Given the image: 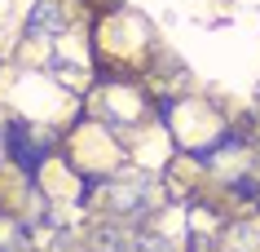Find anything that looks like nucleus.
Segmentation results:
<instances>
[{
    "label": "nucleus",
    "mask_w": 260,
    "mask_h": 252,
    "mask_svg": "<svg viewBox=\"0 0 260 252\" xmlns=\"http://www.w3.org/2000/svg\"><path fill=\"white\" fill-rule=\"evenodd\" d=\"M97 252H133V239H128V243H123V235L119 230H97Z\"/></svg>",
    "instance_id": "2"
},
{
    "label": "nucleus",
    "mask_w": 260,
    "mask_h": 252,
    "mask_svg": "<svg viewBox=\"0 0 260 252\" xmlns=\"http://www.w3.org/2000/svg\"><path fill=\"white\" fill-rule=\"evenodd\" d=\"M133 252H168V239H159V235H133Z\"/></svg>",
    "instance_id": "4"
},
{
    "label": "nucleus",
    "mask_w": 260,
    "mask_h": 252,
    "mask_svg": "<svg viewBox=\"0 0 260 252\" xmlns=\"http://www.w3.org/2000/svg\"><path fill=\"white\" fill-rule=\"evenodd\" d=\"M115 208L119 212H146V190H119L115 195Z\"/></svg>",
    "instance_id": "3"
},
{
    "label": "nucleus",
    "mask_w": 260,
    "mask_h": 252,
    "mask_svg": "<svg viewBox=\"0 0 260 252\" xmlns=\"http://www.w3.org/2000/svg\"><path fill=\"white\" fill-rule=\"evenodd\" d=\"M36 36H57L62 31V9H57L53 0H44V5H36L31 9V22H27Z\"/></svg>",
    "instance_id": "1"
}]
</instances>
